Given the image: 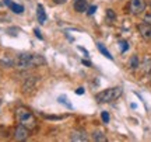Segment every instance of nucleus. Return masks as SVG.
Segmentation results:
<instances>
[{
  "instance_id": "14",
  "label": "nucleus",
  "mask_w": 151,
  "mask_h": 142,
  "mask_svg": "<svg viewBox=\"0 0 151 142\" xmlns=\"http://www.w3.org/2000/svg\"><path fill=\"white\" fill-rule=\"evenodd\" d=\"M119 47H120V52H126L129 49V42L122 39V41H119Z\"/></svg>"
},
{
  "instance_id": "24",
  "label": "nucleus",
  "mask_w": 151,
  "mask_h": 142,
  "mask_svg": "<svg viewBox=\"0 0 151 142\" xmlns=\"http://www.w3.org/2000/svg\"><path fill=\"white\" fill-rule=\"evenodd\" d=\"M83 65H87V66H91V62H88V60H83Z\"/></svg>"
},
{
  "instance_id": "18",
  "label": "nucleus",
  "mask_w": 151,
  "mask_h": 142,
  "mask_svg": "<svg viewBox=\"0 0 151 142\" xmlns=\"http://www.w3.org/2000/svg\"><path fill=\"white\" fill-rule=\"evenodd\" d=\"M97 11V6H91V7H88L87 9V13H88V16H92L94 13Z\"/></svg>"
},
{
  "instance_id": "17",
  "label": "nucleus",
  "mask_w": 151,
  "mask_h": 142,
  "mask_svg": "<svg viewBox=\"0 0 151 142\" xmlns=\"http://www.w3.org/2000/svg\"><path fill=\"white\" fill-rule=\"evenodd\" d=\"M101 118H102V121L105 122V124H108V122H109V113H106V111H102Z\"/></svg>"
},
{
  "instance_id": "3",
  "label": "nucleus",
  "mask_w": 151,
  "mask_h": 142,
  "mask_svg": "<svg viewBox=\"0 0 151 142\" xmlns=\"http://www.w3.org/2000/svg\"><path fill=\"white\" fill-rule=\"evenodd\" d=\"M122 87H112V89H106V90H102L101 93H98L95 96L98 103H111V101H115L118 100L120 96H122Z\"/></svg>"
},
{
  "instance_id": "10",
  "label": "nucleus",
  "mask_w": 151,
  "mask_h": 142,
  "mask_svg": "<svg viewBox=\"0 0 151 142\" xmlns=\"http://www.w3.org/2000/svg\"><path fill=\"white\" fill-rule=\"evenodd\" d=\"M37 18L41 24H43L46 21V13H45V9L42 7V4H38L37 7Z\"/></svg>"
},
{
  "instance_id": "15",
  "label": "nucleus",
  "mask_w": 151,
  "mask_h": 142,
  "mask_svg": "<svg viewBox=\"0 0 151 142\" xmlns=\"http://www.w3.org/2000/svg\"><path fill=\"white\" fill-rule=\"evenodd\" d=\"M59 101H60L62 104H66V106H67L69 109H73V106H71V104L69 103V100H67V97H65V96H60V97H59Z\"/></svg>"
},
{
  "instance_id": "13",
  "label": "nucleus",
  "mask_w": 151,
  "mask_h": 142,
  "mask_svg": "<svg viewBox=\"0 0 151 142\" xmlns=\"http://www.w3.org/2000/svg\"><path fill=\"white\" fill-rule=\"evenodd\" d=\"M139 68V56L134 55V56H132V59H130V69H137Z\"/></svg>"
},
{
  "instance_id": "21",
  "label": "nucleus",
  "mask_w": 151,
  "mask_h": 142,
  "mask_svg": "<svg viewBox=\"0 0 151 142\" xmlns=\"http://www.w3.org/2000/svg\"><path fill=\"white\" fill-rule=\"evenodd\" d=\"M53 1L56 3V4H63V3H66L67 0H53Z\"/></svg>"
},
{
  "instance_id": "12",
  "label": "nucleus",
  "mask_w": 151,
  "mask_h": 142,
  "mask_svg": "<svg viewBox=\"0 0 151 142\" xmlns=\"http://www.w3.org/2000/svg\"><path fill=\"white\" fill-rule=\"evenodd\" d=\"M92 139H94V141H98V142H105L106 141V137H105L101 131H94V134H92Z\"/></svg>"
},
{
  "instance_id": "23",
  "label": "nucleus",
  "mask_w": 151,
  "mask_h": 142,
  "mask_svg": "<svg viewBox=\"0 0 151 142\" xmlns=\"http://www.w3.org/2000/svg\"><path fill=\"white\" fill-rule=\"evenodd\" d=\"M78 49H80V51H83V52L86 54V56H88V52H87V49H84L83 47H78Z\"/></svg>"
},
{
  "instance_id": "19",
  "label": "nucleus",
  "mask_w": 151,
  "mask_h": 142,
  "mask_svg": "<svg viewBox=\"0 0 151 142\" xmlns=\"http://www.w3.org/2000/svg\"><path fill=\"white\" fill-rule=\"evenodd\" d=\"M144 21L148 23V24H151V14H147V16L144 17Z\"/></svg>"
},
{
  "instance_id": "6",
  "label": "nucleus",
  "mask_w": 151,
  "mask_h": 142,
  "mask_svg": "<svg viewBox=\"0 0 151 142\" xmlns=\"http://www.w3.org/2000/svg\"><path fill=\"white\" fill-rule=\"evenodd\" d=\"M139 33L141 34V37L144 39H148V41H151V24H148V23H141V24H139Z\"/></svg>"
},
{
  "instance_id": "16",
  "label": "nucleus",
  "mask_w": 151,
  "mask_h": 142,
  "mask_svg": "<svg viewBox=\"0 0 151 142\" xmlns=\"http://www.w3.org/2000/svg\"><path fill=\"white\" fill-rule=\"evenodd\" d=\"M106 16H108V18L112 20V21L116 18V14H115V11H113L112 9H108V10H106Z\"/></svg>"
},
{
  "instance_id": "22",
  "label": "nucleus",
  "mask_w": 151,
  "mask_h": 142,
  "mask_svg": "<svg viewBox=\"0 0 151 142\" xmlns=\"http://www.w3.org/2000/svg\"><path fill=\"white\" fill-rule=\"evenodd\" d=\"M76 93H77V94H83V93H84V89H83V87H78L77 90H76Z\"/></svg>"
},
{
  "instance_id": "20",
  "label": "nucleus",
  "mask_w": 151,
  "mask_h": 142,
  "mask_svg": "<svg viewBox=\"0 0 151 142\" xmlns=\"http://www.w3.org/2000/svg\"><path fill=\"white\" fill-rule=\"evenodd\" d=\"M34 33L37 34V37L39 39H42V35H41V33H39V30H38V28H35V30H34Z\"/></svg>"
},
{
  "instance_id": "9",
  "label": "nucleus",
  "mask_w": 151,
  "mask_h": 142,
  "mask_svg": "<svg viewBox=\"0 0 151 142\" xmlns=\"http://www.w3.org/2000/svg\"><path fill=\"white\" fill-rule=\"evenodd\" d=\"M88 9L87 0H74V10L77 13H84Z\"/></svg>"
},
{
  "instance_id": "5",
  "label": "nucleus",
  "mask_w": 151,
  "mask_h": 142,
  "mask_svg": "<svg viewBox=\"0 0 151 142\" xmlns=\"http://www.w3.org/2000/svg\"><path fill=\"white\" fill-rule=\"evenodd\" d=\"M28 135H29V130L28 128H25L21 124H18L16 127V131H14V139L16 141H25L28 138Z\"/></svg>"
},
{
  "instance_id": "11",
  "label": "nucleus",
  "mask_w": 151,
  "mask_h": 142,
  "mask_svg": "<svg viewBox=\"0 0 151 142\" xmlns=\"http://www.w3.org/2000/svg\"><path fill=\"white\" fill-rule=\"evenodd\" d=\"M97 47H98V49H99V52L105 56V58H108V59H111V60H113V56L111 55V52H109L108 49L105 48V45L102 44V42H98L97 44Z\"/></svg>"
},
{
  "instance_id": "2",
  "label": "nucleus",
  "mask_w": 151,
  "mask_h": 142,
  "mask_svg": "<svg viewBox=\"0 0 151 142\" xmlns=\"http://www.w3.org/2000/svg\"><path fill=\"white\" fill-rule=\"evenodd\" d=\"M16 118L18 121V124L24 125L28 130H34L37 128V118L35 115L25 107H18L16 110Z\"/></svg>"
},
{
  "instance_id": "1",
  "label": "nucleus",
  "mask_w": 151,
  "mask_h": 142,
  "mask_svg": "<svg viewBox=\"0 0 151 142\" xmlns=\"http://www.w3.org/2000/svg\"><path fill=\"white\" fill-rule=\"evenodd\" d=\"M45 63V58L41 55H31V54H21L14 58V68L17 69H31Z\"/></svg>"
},
{
  "instance_id": "4",
  "label": "nucleus",
  "mask_w": 151,
  "mask_h": 142,
  "mask_svg": "<svg viewBox=\"0 0 151 142\" xmlns=\"http://www.w3.org/2000/svg\"><path fill=\"white\" fill-rule=\"evenodd\" d=\"M146 10V0H130L129 13L133 16H139Z\"/></svg>"
},
{
  "instance_id": "8",
  "label": "nucleus",
  "mask_w": 151,
  "mask_h": 142,
  "mask_svg": "<svg viewBox=\"0 0 151 142\" xmlns=\"http://www.w3.org/2000/svg\"><path fill=\"white\" fill-rule=\"evenodd\" d=\"M4 4L7 6L13 13H16V14H22V13H24V6L17 4V3L11 1V0H4Z\"/></svg>"
},
{
  "instance_id": "7",
  "label": "nucleus",
  "mask_w": 151,
  "mask_h": 142,
  "mask_svg": "<svg viewBox=\"0 0 151 142\" xmlns=\"http://www.w3.org/2000/svg\"><path fill=\"white\" fill-rule=\"evenodd\" d=\"M70 139L71 141H76V142H87L88 141V135H87V132L83 131V130H76V131L71 132Z\"/></svg>"
}]
</instances>
